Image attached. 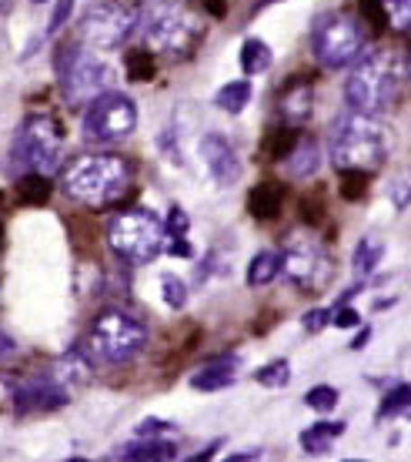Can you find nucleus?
I'll return each instance as SVG.
<instances>
[{
    "instance_id": "obj_1",
    "label": "nucleus",
    "mask_w": 411,
    "mask_h": 462,
    "mask_svg": "<svg viewBox=\"0 0 411 462\" xmlns=\"http://www.w3.org/2000/svg\"><path fill=\"white\" fill-rule=\"evenodd\" d=\"M391 134L381 125V115H365V111H344L334 117L332 138H328V154L338 171H365L375 174L388 162Z\"/></svg>"
},
{
    "instance_id": "obj_2",
    "label": "nucleus",
    "mask_w": 411,
    "mask_h": 462,
    "mask_svg": "<svg viewBox=\"0 0 411 462\" xmlns=\"http://www.w3.org/2000/svg\"><path fill=\"white\" fill-rule=\"evenodd\" d=\"M405 74H408V60L401 54H395L388 47L365 51L352 64V74L344 78V101H348L352 111L385 115L398 101Z\"/></svg>"
},
{
    "instance_id": "obj_3",
    "label": "nucleus",
    "mask_w": 411,
    "mask_h": 462,
    "mask_svg": "<svg viewBox=\"0 0 411 462\" xmlns=\"http://www.w3.org/2000/svg\"><path fill=\"white\" fill-rule=\"evenodd\" d=\"M131 164L117 154H84L64 174V195L84 208H107L127 195Z\"/></svg>"
},
{
    "instance_id": "obj_4",
    "label": "nucleus",
    "mask_w": 411,
    "mask_h": 462,
    "mask_svg": "<svg viewBox=\"0 0 411 462\" xmlns=\"http://www.w3.org/2000/svg\"><path fill=\"white\" fill-rule=\"evenodd\" d=\"M164 221L148 208L121 211L107 221V245L124 265H151L164 252Z\"/></svg>"
},
{
    "instance_id": "obj_5",
    "label": "nucleus",
    "mask_w": 411,
    "mask_h": 462,
    "mask_svg": "<svg viewBox=\"0 0 411 462\" xmlns=\"http://www.w3.org/2000/svg\"><path fill=\"white\" fill-rule=\"evenodd\" d=\"M311 51L324 70H344L368 51V34L354 14H321L311 27Z\"/></svg>"
},
{
    "instance_id": "obj_6",
    "label": "nucleus",
    "mask_w": 411,
    "mask_h": 462,
    "mask_svg": "<svg viewBox=\"0 0 411 462\" xmlns=\"http://www.w3.org/2000/svg\"><path fill=\"white\" fill-rule=\"evenodd\" d=\"M54 68H58L60 94H64V101H68L70 107L91 105L94 97L107 91V84H111V68L101 64L97 54L84 44L60 47Z\"/></svg>"
},
{
    "instance_id": "obj_7",
    "label": "nucleus",
    "mask_w": 411,
    "mask_h": 462,
    "mask_svg": "<svg viewBox=\"0 0 411 462\" xmlns=\"http://www.w3.org/2000/svg\"><path fill=\"white\" fill-rule=\"evenodd\" d=\"M148 346V328L137 322L134 315L121 312V309H107L94 319L91 325V352L107 365H124L137 358Z\"/></svg>"
},
{
    "instance_id": "obj_8",
    "label": "nucleus",
    "mask_w": 411,
    "mask_h": 462,
    "mask_svg": "<svg viewBox=\"0 0 411 462\" xmlns=\"http://www.w3.org/2000/svg\"><path fill=\"white\" fill-rule=\"evenodd\" d=\"M205 34V23L197 21L191 11H184L178 4H160L148 14L144 21V44L148 51L168 54V58H187L195 44Z\"/></svg>"
},
{
    "instance_id": "obj_9",
    "label": "nucleus",
    "mask_w": 411,
    "mask_h": 462,
    "mask_svg": "<svg viewBox=\"0 0 411 462\" xmlns=\"http://www.w3.org/2000/svg\"><path fill=\"white\" fill-rule=\"evenodd\" d=\"M141 14L124 0H97L78 23V41L91 51H114L137 31Z\"/></svg>"
},
{
    "instance_id": "obj_10",
    "label": "nucleus",
    "mask_w": 411,
    "mask_h": 462,
    "mask_svg": "<svg viewBox=\"0 0 411 462\" xmlns=\"http://www.w3.org/2000/svg\"><path fill=\"white\" fill-rule=\"evenodd\" d=\"M281 272L295 289L324 291L334 275V262L311 231H295L281 252Z\"/></svg>"
},
{
    "instance_id": "obj_11",
    "label": "nucleus",
    "mask_w": 411,
    "mask_h": 462,
    "mask_svg": "<svg viewBox=\"0 0 411 462\" xmlns=\"http://www.w3.org/2000/svg\"><path fill=\"white\" fill-rule=\"evenodd\" d=\"M60 151H64V138H60V127L54 125V117L31 115L17 131L11 154L14 164H21L23 171L50 174L60 164Z\"/></svg>"
},
{
    "instance_id": "obj_12",
    "label": "nucleus",
    "mask_w": 411,
    "mask_h": 462,
    "mask_svg": "<svg viewBox=\"0 0 411 462\" xmlns=\"http://www.w3.org/2000/svg\"><path fill=\"white\" fill-rule=\"evenodd\" d=\"M137 127V105L121 91L97 94L87 111H84V138L97 141V144H111V141L127 138Z\"/></svg>"
},
{
    "instance_id": "obj_13",
    "label": "nucleus",
    "mask_w": 411,
    "mask_h": 462,
    "mask_svg": "<svg viewBox=\"0 0 411 462\" xmlns=\"http://www.w3.org/2000/svg\"><path fill=\"white\" fill-rule=\"evenodd\" d=\"M197 154H201V162H205L207 174H211V181L217 188H234L241 181L244 168H241L238 151L231 148L221 134H205L197 141Z\"/></svg>"
},
{
    "instance_id": "obj_14",
    "label": "nucleus",
    "mask_w": 411,
    "mask_h": 462,
    "mask_svg": "<svg viewBox=\"0 0 411 462\" xmlns=\"http://www.w3.org/2000/svg\"><path fill=\"white\" fill-rule=\"evenodd\" d=\"M68 399H70V393L58 379H23L14 385V409H17L21 416L60 409Z\"/></svg>"
},
{
    "instance_id": "obj_15",
    "label": "nucleus",
    "mask_w": 411,
    "mask_h": 462,
    "mask_svg": "<svg viewBox=\"0 0 411 462\" xmlns=\"http://www.w3.org/2000/svg\"><path fill=\"white\" fill-rule=\"evenodd\" d=\"M311 111H315V88L308 81L291 84L285 94H281V115H285L288 127H301L311 121Z\"/></svg>"
},
{
    "instance_id": "obj_16",
    "label": "nucleus",
    "mask_w": 411,
    "mask_h": 462,
    "mask_svg": "<svg viewBox=\"0 0 411 462\" xmlns=\"http://www.w3.org/2000/svg\"><path fill=\"white\" fill-rule=\"evenodd\" d=\"M344 432H348V422H334V419H321V422H315L311 429H305L301 436H297V442H301V449L308 452V456H324V452H332L334 439H342Z\"/></svg>"
},
{
    "instance_id": "obj_17",
    "label": "nucleus",
    "mask_w": 411,
    "mask_h": 462,
    "mask_svg": "<svg viewBox=\"0 0 411 462\" xmlns=\"http://www.w3.org/2000/svg\"><path fill=\"white\" fill-rule=\"evenodd\" d=\"M178 449L174 442L158 439V436H141V442H127L114 452V459H131V462H160V459H174Z\"/></svg>"
},
{
    "instance_id": "obj_18",
    "label": "nucleus",
    "mask_w": 411,
    "mask_h": 462,
    "mask_svg": "<svg viewBox=\"0 0 411 462\" xmlns=\"http://www.w3.org/2000/svg\"><path fill=\"white\" fill-rule=\"evenodd\" d=\"M234 365H238V358L211 362V365H205L201 372L191 375V389H197V393H221V389H228V385H234V375H238Z\"/></svg>"
},
{
    "instance_id": "obj_19",
    "label": "nucleus",
    "mask_w": 411,
    "mask_h": 462,
    "mask_svg": "<svg viewBox=\"0 0 411 462\" xmlns=\"http://www.w3.org/2000/svg\"><path fill=\"white\" fill-rule=\"evenodd\" d=\"M321 168V148L315 138H297L295 148L288 151V171L291 178H311Z\"/></svg>"
},
{
    "instance_id": "obj_20",
    "label": "nucleus",
    "mask_w": 411,
    "mask_h": 462,
    "mask_svg": "<svg viewBox=\"0 0 411 462\" xmlns=\"http://www.w3.org/2000/svg\"><path fill=\"white\" fill-rule=\"evenodd\" d=\"M278 275H281V254L271 252V248H264V252H258L251 262H248L244 282H248L251 289H264V285H271Z\"/></svg>"
},
{
    "instance_id": "obj_21",
    "label": "nucleus",
    "mask_w": 411,
    "mask_h": 462,
    "mask_svg": "<svg viewBox=\"0 0 411 462\" xmlns=\"http://www.w3.org/2000/svg\"><path fill=\"white\" fill-rule=\"evenodd\" d=\"M274 64V54L271 47L264 44L261 37H248L244 44H241V70L248 74V78H258V74H268Z\"/></svg>"
},
{
    "instance_id": "obj_22",
    "label": "nucleus",
    "mask_w": 411,
    "mask_h": 462,
    "mask_svg": "<svg viewBox=\"0 0 411 462\" xmlns=\"http://www.w3.org/2000/svg\"><path fill=\"white\" fill-rule=\"evenodd\" d=\"M381 254H385V245L378 242V238H371V235H365L361 242L354 245V254H352L354 278L361 282V278L375 275V268H378V262H381Z\"/></svg>"
},
{
    "instance_id": "obj_23",
    "label": "nucleus",
    "mask_w": 411,
    "mask_h": 462,
    "mask_svg": "<svg viewBox=\"0 0 411 462\" xmlns=\"http://www.w3.org/2000/svg\"><path fill=\"white\" fill-rule=\"evenodd\" d=\"M248 101H251V81H231L215 94V105L224 115H241L248 107Z\"/></svg>"
},
{
    "instance_id": "obj_24",
    "label": "nucleus",
    "mask_w": 411,
    "mask_h": 462,
    "mask_svg": "<svg viewBox=\"0 0 411 462\" xmlns=\"http://www.w3.org/2000/svg\"><path fill=\"white\" fill-rule=\"evenodd\" d=\"M408 409H411V385L408 382H398V385H391L388 393L381 395L375 419L378 422H385V419L401 416V412H408Z\"/></svg>"
},
{
    "instance_id": "obj_25",
    "label": "nucleus",
    "mask_w": 411,
    "mask_h": 462,
    "mask_svg": "<svg viewBox=\"0 0 411 462\" xmlns=\"http://www.w3.org/2000/svg\"><path fill=\"white\" fill-rule=\"evenodd\" d=\"M54 379L64 385V389H74L78 382H87L91 379V362L87 358H80V352H70V356L60 358V365H58V375Z\"/></svg>"
},
{
    "instance_id": "obj_26",
    "label": "nucleus",
    "mask_w": 411,
    "mask_h": 462,
    "mask_svg": "<svg viewBox=\"0 0 411 462\" xmlns=\"http://www.w3.org/2000/svg\"><path fill=\"white\" fill-rule=\"evenodd\" d=\"M17 195H21L27 205H41V201H47V195H50V181H47V174L27 171L21 181H17Z\"/></svg>"
},
{
    "instance_id": "obj_27",
    "label": "nucleus",
    "mask_w": 411,
    "mask_h": 462,
    "mask_svg": "<svg viewBox=\"0 0 411 462\" xmlns=\"http://www.w3.org/2000/svg\"><path fill=\"white\" fill-rule=\"evenodd\" d=\"M254 382L264 385V389H285L288 382H291V362L288 358H274L264 369L254 372Z\"/></svg>"
},
{
    "instance_id": "obj_28",
    "label": "nucleus",
    "mask_w": 411,
    "mask_h": 462,
    "mask_svg": "<svg viewBox=\"0 0 411 462\" xmlns=\"http://www.w3.org/2000/svg\"><path fill=\"white\" fill-rule=\"evenodd\" d=\"M281 208V188L278 185H261L251 195V215L254 218H274Z\"/></svg>"
},
{
    "instance_id": "obj_29",
    "label": "nucleus",
    "mask_w": 411,
    "mask_h": 462,
    "mask_svg": "<svg viewBox=\"0 0 411 462\" xmlns=\"http://www.w3.org/2000/svg\"><path fill=\"white\" fill-rule=\"evenodd\" d=\"M160 299H164V305H168L171 312H181L184 305H187V282L171 275V272H164V275H160Z\"/></svg>"
},
{
    "instance_id": "obj_30",
    "label": "nucleus",
    "mask_w": 411,
    "mask_h": 462,
    "mask_svg": "<svg viewBox=\"0 0 411 462\" xmlns=\"http://www.w3.org/2000/svg\"><path fill=\"white\" fill-rule=\"evenodd\" d=\"M338 402H342V393H338L334 385H311L308 393H305V405L315 409V412H321V416L338 409Z\"/></svg>"
},
{
    "instance_id": "obj_31",
    "label": "nucleus",
    "mask_w": 411,
    "mask_h": 462,
    "mask_svg": "<svg viewBox=\"0 0 411 462\" xmlns=\"http://www.w3.org/2000/svg\"><path fill=\"white\" fill-rule=\"evenodd\" d=\"M385 11H388V27L398 34L411 31V0H381Z\"/></svg>"
},
{
    "instance_id": "obj_32",
    "label": "nucleus",
    "mask_w": 411,
    "mask_h": 462,
    "mask_svg": "<svg viewBox=\"0 0 411 462\" xmlns=\"http://www.w3.org/2000/svg\"><path fill=\"white\" fill-rule=\"evenodd\" d=\"M358 7H361V17H365L368 27H371L375 34L388 31V11H385L381 0H358Z\"/></svg>"
},
{
    "instance_id": "obj_33",
    "label": "nucleus",
    "mask_w": 411,
    "mask_h": 462,
    "mask_svg": "<svg viewBox=\"0 0 411 462\" xmlns=\"http://www.w3.org/2000/svg\"><path fill=\"white\" fill-rule=\"evenodd\" d=\"M388 201L398 211H405L411 205V171H401L395 181L388 185Z\"/></svg>"
},
{
    "instance_id": "obj_34",
    "label": "nucleus",
    "mask_w": 411,
    "mask_h": 462,
    "mask_svg": "<svg viewBox=\"0 0 411 462\" xmlns=\"http://www.w3.org/2000/svg\"><path fill=\"white\" fill-rule=\"evenodd\" d=\"M342 195L348 201H358V198H365L368 191V174L365 171H342Z\"/></svg>"
},
{
    "instance_id": "obj_35",
    "label": "nucleus",
    "mask_w": 411,
    "mask_h": 462,
    "mask_svg": "<svg viewBox=\"0 0 411 462\" xmlns=\"http://www.w3.org/2000/svg\"><path fill=\"white\" fill-rule=\"evenodd\" d=\"M127 68H131V78L134 81H148L154 78V60H151V51H137L127 58Z\"/></svg>"
},
{
    "instance_id": "obj_36",
    "label": "nucleus",
    "mask_w": 411,
    "mask_h": 462,
    "mask_svg": "<svg viewBox=\"0 0 411 462\" xmlns=\"http://www.w3.org/2000/svg\"><path fill=\"white\" fill-rule=\"evenodd\" d=\"M164 231H168V238H181V235H187V231H191V218H187V211L174 205V208L168 211V218H164Z\"/></svg>"
},
{
    "instance_id": "obj_37",
    "label": "nucleus",
    "mask_w": 411,
    "mask_h": 462,
    "mask_svg": "<svg viewBox=\"0 0 411 462\" xmlns=\"http://www.w3.org/2000/svg\"><path fill=\"white\" fill-rule=\"evenodd\" d=\"M70 14H74V0H58V7H54V14H50V23H47V37H54L58 31H64L70 21Z\"/></svg>"
},
{
    "instance_id": "obj_38",
    "label": "nucleus",
    "mask_w": 411,
    "mask_h": 462,
    "mask_svg": "<svg viewBox=\"0 0 411 462\" xmlns=\"http://www.w3.org/2000/svg\"><path fill=\"white\" fill-rule=\"evenodd\" d=\"M332 325H338V328H358V325H361V312L352 309L348 301H342V305L332 309Z\"/></svg>"
},
{
    "instance_id": "obj_39",
    "label": "nucleus",
    "mask_w": 411,
    "mask_h": 462,
    "mask_svg": "<svg viewBox=\"0 0 411 462\" xmlns=\"http://www.w3.org/2000/svg\"><path fill=\"white\" fill-rule=\"evenodd\" d=\"M178 432L174 422H164V419H144L141 426H137V436H171Z\"/></svg>"
},
{
    "instance_id": "obj_40",
    "label": "nucleus",
    "mask_w": 411,
    "mask_h": 462,
    "mask_svg": "<svg viewBox=\"0 0 411 462\" xmlns=\"http://www.w3.org/2000/svg\"><path fill=\"white\" fill-rule=\"evenodd\" d=\"M301 325H305L308 332H321V328H328V325H332V309H311V312H305Z\"/></svg>"
},
{
    "instance_id": "obj_41",
    "label": "nucleus",
    "mask_w": 411,
    "mask_h": 462,
    "mask_svg": "<svg viewBox=\"0 0 411 462\" xmlns=\"http://www.w3.org/2000/svg\"><path fill=\"white\" fill-rule=\"evenodd\" d=\"M168 252H171L174 258H195V248H191V242H187V235H181V238H171Z\"/></svg>"
},
{
    "instance_id": "obj_42",
    "label": "nucleus",
    "mask_w": 411,
    "mask_h": 462,
    "mask_svg": "<svg viewBox=\"0 0 411 462\" xmlns=\"http://www.w3.org/2000/svg\"><path fill=\"white\" fill-rule=\"evenodd\" d=\"M251 459H261V449H244V452H231L228 462H251Z\"/></svg>"
},
{
    "instance_id": "obj_43",
    "label": "nucleus",
    "mask_w": 411,
    "mask_h": 462,
    "mask_svg": "<svg viewBox=\"0 0 411 462\" xmlns=\"http://www.w3.org/2000/svg\"><path fill=\"white\" fill-rule=\"evenodd\" d=\"M368 342H371V328H368V325H365V328H361V332H358V336H354L352 348H354V352H361V348H365Z\"/></svg>"
},
{
    "instance_id": "obj_44",
    "label": "nucleus",
    "mask_w": 411,
    "mask_h": 462,
    "mask_svg": "<svg viewBox=\"0 0 411 462\" xmlns=\"http://www.w3.org/2000/svg\"><path fill=\"white\" fill-rule=\"evenodd\" d=\"M31 4H47V0H31Z\"/></svg>"
},
{
    "instance_id": "obj_45",
    "label": "nucleus",
    "mask_w": 411,
    "mask_h": 462,
    "mask_svg": "<svg viewBox=\"0 0 411 462\" xmlns=\"http://www.w3.org/2000/svg\"><path fill=\"white\" fill-rule=\"evenodd\" d=\"M408 78H411V58H408Z\"/></svg>"
},
{
    "instance_id": "obj_46",
    "label": "nucleus",
    "mask_w": 411,
    "mask_h": 462,
    "mask_svg": "<svg viewBox=\"0 0 411 462\" xmlns=\"http://www.w3.org/2000/svg\"><path fill=\"white\" fill-rule=\"evenodd\" d=\"M264 4H278V0H264Z\"/></svg>"
}]
</instances>
